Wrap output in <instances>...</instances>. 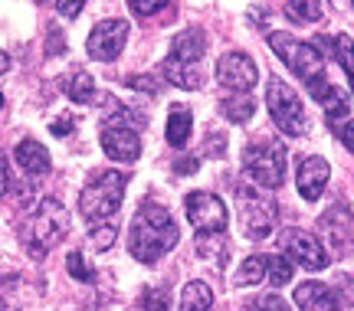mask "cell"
<instances>
[{
	"instance_id": "1",
	"label": "cell",
	"mask_w": 354,
	"mask_h": 311,
	"mask_svg": "<svg viewBox=\"0 0 354 311\" xmlns=\"http://www.w3.org/2000/svg\"><path fill=\"white\" fill-rule=\"evenodd\" d=\"M177 239H180L177 223L154 200H145L128 223V249L138 262H158L165 252L177 246Z\"/></svg>"
},
{
	"instance_id": "2",
	"label": "cell",
	"mask_w": 354,
	"mask_h": 311,
	"mask_svg": "<svg viewBox=\"0 0 354 311\" xmlns=\"http://www.w3.org/2000/svg\"><path fill=\"white\" fill-rule=\"evenodd\" d=\"M69 233V210L56 197L39 200V207L20 226V243L33 259H43L50 249H56Z\"/></svg>"
},
{
	"instance_id": "3",
	"label": "cell",
	"mask_w": 354,
	"mask_h": 311,
	"mask_svg": "<svg viewBox=\"0 0 354 311\" xmlns=\"http://www.w3.org/2000/svg\"><path fill=\"white\" fill-rule=\"evenodd\" d=\"M125 187H128V177L118 174V171H102L82 187L79 194V213L86 216L88 223H109L122 200H125Z\"/></svg>"
},
{
	"instance_id": "4",
	"label": "cell",
	"mask_w": 354,
	"mask_h": 311,
	"mask_svg": "<svg viewBox=\"0 0 354 311\" xmlns=\"http://www.w3.org/2000/svg\"><path fill=\"white\" fill-rule=\"evenodd\" d=\"M243 171L256 187L276 190L286 180V151L276 141H253L243 151Z\"/></svg>"
},
{
	"instance_id": "5",
	"label": "cell",
	"mask_w": 354,
	"mask_h": 311,
	"mask_svg": "<svg viewBox=\"0 0 354 311\" xmlns=\"http://www.w3.org/2000/svg\"><path fill=\"white\" fill-rule=\"evenodd\" d=\"M266 105H269L272 122H276L289 138L305 135V109H302V99L295 95V88L292 86H286L282 79H269Z\"/></svg>"
},
{
	"instance_id": "6",
	"label": "cell",
	"mask_w": 354,
	"mask_h": 311,
	"mask_svg": "<svg viewBox=\"0 0 354 311\" xmlns=\"http://www.w3.org/2000/svg\"><path fill=\"white\" fill-rule=\"evenodd\" d=\"M184 213H187L190 226L197 229V233H207V236H220L230 223V213L223 207V200L214 197V194H207V190H194L187 194L184 200Z\"/></svg>"
},
{
	"instance_id": "7",
	"label": "cell",
	"mask_w": 354,
	"mask_h": 311,
	"mask_svg": "<svg viewBox=\"0 0 354 311\" xmlns=\"http://www.w3.org/2000/svg\"><path fill=\"white\" fill-rule=\"evenodd\" d=\"M282 249H286V256L292 262H299L305 265L308 272H322L325 265L331 262L328 249L318 243L315 233H308V229H299V226H289V229H282Z\"/></svg>"
},
{
	"instance_id": "8",
	"label": "cell",
	"mask_w": 354,
	"mask_h": 311,
	"mask_svg": "<svg viewBox=\"0 0 354 311\" xmlns=\"http://www.w3.org/2000/svg\"><path fill=\"white\" fill-rule=\"evenodd\" d=\"M240 197V216H243V229L250 239H266L272 229H276V203L272 200H263L259 194L240 187L236 190Z\"/></svg>"
},
{
	"instance_id": "9",
	"label": "cell",
	"mask_w": 354,
	"mask_h": 311,
	"mask_svg": "<svg viewBox=\"0 0 354 311\" xmlns=\"http://www.w3.org/2000/svg\"><path fill=\"white\" fill-rule=\"evenodd\" d=\"M102 148H105V154L112 161L131 164V161H138V154H141V138L125 122V115H115L112 122H105V128H102Z\"/></svg>"
},
{
	"instance_id": "10",
	"label": "cell",
	"mask_w": 354,
	"mask_h": 311,
	"mask_svg": "<svg viewBox=\"0 0 354 311\" xmlns=\"http://www.w3.org/2000/svg\"><path fill=\"white\" fill-rule=\"evenodd\" d=\"M128 43V20H102L88 33V56L99 62H112Z\"/></svg>"
},
{
	"instance_id": "11",
	"label": "cell",
	"mask_w": 354,
	"mask_h": 311,
	"mask_svg": "<svg viewBox=\"0 0 354 311\" xmlns=\"http://www.w3.org/2000/svg\"><path fill=\"white\" fill-rule=\"evenodd\" d=\"M216 79L230 88V92H250L259 79L256 62L246 53H223L216 62Z\"/></svg>"
},
{
	"instance_id": "12",
	"label": "cell",
	"mask_w": 354,
	"mask_h": 311,
	"mask_svg": "<svg viewBox=\"0 0 354 311\" xmlns=\"http://www.w3.org/2000/svg\"><path fill=\"white\" fill-rule=\"evenodd\" d=\"M328 177H331L328 161L318 158V154H312V158H305V161L299 164L295 187H299V194H302L305 200H318L325 194V187H328Z\"/></svg>"
},
{
	"instance_id": "13",
	"label": "cell",
	"mask_w": 354,
	"mask_h": 311,
	"mask_svg": "<svg viewBox=\"0 0 354 311\" xmlns=\"http://www.w3.org/2000/svg\"><path fill=\"white\" fill-rule=\"evenodd\" d=\"M292 299H295V308L302 311H338V299L325 282H302Z\"/></svg>"
},
{
	"instance_id": "14",
	"label": "cell",
	"mask_w": 354,
	"mask_h": 311,
	"mask_svg": "<svg viewBox=\"0 0 354 311\" xmlns=\"http://www.w3.org/2000/svg\"><path fill=\"white\" fill-rule=\"evenodd\" d=\"M13 158H17V164H20V171H24V174H33V177L50 174V167H53L50 151L43 148L39 141H33V138L20 141L17 151H13Z\"/></svg>"
},
{
	"instance_id": "15",
	"label": "cell",
	"mask_w": 354,
	"mask_h": 311,
	"mask_svg": "<svg viewBox=\"0 0 354 311\" xmlns=\"http://www.w3.org/2000/svg\"><path fill=\"white\" fill-rule=\"evenodd\" d=\"M161 73L171 86H180V88H201L203 86V66L201 62H180L174 56H167Z\"/></svg>"
},
{
	"instance_id": "16",
	"label": "cell",
	"mask_w": 354,
	"mask_h": 311,
	"mask_svg": "<svg viewBox=\"0 0 354 311\" xmlns=\"http://www.w3.org/2000/svg\"><path fill=\"white\" fill-rule=\"evenodd\" d=\"M203 53H207V37H203L201 30H184V33H177L174 37V50L171 56L180 62H201Z\"/></svg>"
},
{
	"instance_id": "17",
	"label": "cell",
	"mask_w": 354,
	"mask_h": 311,
	"mask_svg": "<svg viewBox=\"0 0 354 311\" xmlns=\"http://www.w3.org/2000/svg\"><path fill=\"white\" fill-rule=\"evenodd\" d=\"M289 69L295 75H302L305 82H308V79H315V75H322V50H318L315 43H299L295 59H292Z\"/></svg>"
},
{
	"instance_id": "18",
	"label": "cell",
	"mask_w": 354,
	"mask_h": 311,
	"mask_svg": "<svg viewBox=\"0 0 354 311\" xmlns=\"http://www.w3.org/2000/svg\"><path fill=\"white\" fill-rule=\"evenodd\" d=\"M165 138L171 148H184L190 138V109L184 105H174L171 115H167V128H165Z\"/></svg>"
},
{
	"instance_id": "19",
	"label": "cell",
	"mask_w": 354,
	"mask_h": 311,
	"mask_svg": "<svg viewBox=\"0 0 354 311\" xmlns=\"http://www.w3.org/2000/svg\"><path fill=\"white\" fill-rule=\"evenodd\" d=\"M210 305H214V292H210L207 282L194 279V282L184 285V292H180V311H210Z\"/></svg>"
},
{
	"instance_id": "20",
	"label": "cell",
	"mask_w": 354,
	"mask_h": 311,
	"mask_svg": "<svg viewBox=\"0 0 354 311\" xmlns=\"http://www.w3.org/2000/svg\"><path fill=\"white\" fill-rule=\"evenodd\" d=\"M66 95L73 102H79V105H88V102L95 99V82H92V75H88L86 69H76L73 79L66 82Z\"/></svg>"
},
{
	"instance_id": "21",
	"label": "cell",
	"mask_w": 354,
	"mask_h": 311,
	"mask_svg": "<svg viewBox=\"0 0 354 311\" xmlns=\"http://www.w3.org/2000/svg\"><path fill=\"white\" fill-rule=\"evenodd\" d=\"M292 272H295V265H292L289 256H266V282L269 285L292 282Z\"/></svg>"
},
{
	"instance_id": "22",
	"label": "cell",
	"mask_w": 354,
	"mask_h": 311,
	"mask_svg": "<svg viewBox=\"0 0 354 311\" xmlns=\"http://www.w3.org/2000/svg\"><path fill=\"white\" fill-rule=\"evenodd\" d=\"M220 112L227 115L233 124H243V122H250L256 112V102L253 99H246V95H233V99H223V105H220Z\"/></svg>"
},
{
	"instance_id": "23",
	"label": "cell",
	"mask_w": 354,
	"mask_h": 311,
	"mask_svg": "<svg viewBox=\"0 0 354 311\" xmlns=\"http://www.w3.org/2000/svg\"><path fill=\"white\" fill-rule=\"evenodd\" d=\"M266 282V256H246L236 272V285H256Z\"/></svg>"
},
{
	"instance_id": "24",
	"label": "cell",
	"mask_w": 354,
	"mask_h": 311,
	"mask_svg": "<svg viewBox=\"0 0 354 311\" xmlns=\"http://www.w3.org/2000/svg\"><path fill=\"white\" fill-rule=\"evenodd\" d=\"M286 10H289V17H295L299 23H315V20H322V3H318V0H286Z\"/></svg>"
},
{
	"instance_id": "25",
	"label": "cell",
	"mask_w": 354,
	"mask_h": 311,
	"mask_svg": "<svg viewBox=\"0 0 354 311\" xmlns=\"http://www.w3.org/2000/svg\"><path fill=\"white\" fill-rule=\"evenodd\" d=\"M269 46H272V53H276V56L286 62V66H292V59H295V50H299V39H292L289 33L276 30V33H269Z\"/></svg>"
},
{
	"instance_id": "26",
	"label": "cell",
	"mask_w": 354,
	"mask_h": 311,
	"mask_svg": "<svg viewBox=\"0 0 354 311\" xmlns=\"http://www.w3.org/2000/svg\"><path fill=\"white\" fill-rule=\"evenodd\" d=\"M318 105L325 109V115H328L331 122H338V118H344V115H348V102H344L342 88H335V86L328 88V95H325V99L318 102Z\"/></svg>"
},
{
	"instance_id": "27",
	"label": "cell",
	"mask_w": 354,
	"mask_h": 311,
	"mask_svg": "<svg viewBox=\"0 0 354 311\" xmlns=\"http://www.w3.org/2000/svg\"><path fill=\"white\" fill-rule=\"evenodd\" d=\"M141 311H167L171 305H167V288L158 285V288H145L141 292V301H138Z\"/></svg>"
},
{
	"instance_id": "28",
	"label": "cell",
	"mask_w": 354,
	"mask_h": 311,
	"mask_svg": "<svg viewBox=\"0 0 354 311\" xmlns=\"http://www.w3.org/2000/svg\"><path fill=\"white\" fill-rule=\"evenodd\" d=\"M66 269H69V275H73L76 282H95V272H92V265L86 262L82 252H73V256L66 259Z\"/></svg>"
},
{
	"instance_id": "29",
	"label": "cell",
	"mask_w": 354,
	"mask_h": 311,
	"mask_svg": "<svg viewBox=\"0 0 354 311\" xmlns=\"http://www.w3.org/2000/svg\"><path fill=\"white\" fill-rule=\"evenodd\" d=\"M88 236H92V246L95 249H109L118 236V229L112 223H88Z\"/></svg>"
},
{
	"instance_id": "30",
	"label": "cell",
	"mask_w": 354,
	"mask_h": 311,
	"mask_svg": "<svg viewBox=\"0 0 354 311\" xmlns=\"http://www.w3.org/2000/svg\"><path fill=\"white\" fill-rule=\"evenodd\" d=\"M335 56H338V62L344 66V73L354 75V39L351 37H335Z\"/></svg>"
},
{
	"instance_id": "31",
	"label": "cell",
	"mask_w": 354,
	"mask_h": 311,
	"mask_svg": "<svg viewBox=\"0 0 354 311\" xmlns=\"http://www.w3.org/2000/svg\"><path fill=\"white\" fill-rule=\"evenodd\" d=\"M250 311H292V308L279 295H259L256 301H250Z\"/></svg>"
},
{
	"instance_id": "32",
	"label": "cell",
	"mask_w": 354,
	"mask_h": 311,
	"mask_svg": "<svg viewBox=\"0 0 354 311\" xmlns=\"http://www.w3.org/2000/svg\"><path fill=\"white\" fill-rule=\"evenodd\" d=\"M128 7H131V13H138V17H151V13L165 10L167 0H128Z\"/></svg>"
},
{
	"instance_id": "33",
	"label": "cell",
	"mask_w": 354,
	"mask_h": 311,
	"mask_svg": "<svg viewBox=\"0 0 354 311\" xmlns=\"http://www.w3.org/2000/svg\"><path fill=\"white\" fill-rule=\"evenodd\" d=\"M86 7V0H56V10L63 13V17H79Z\"/></svg>"
},
{
	"instance_id": "34",
	"label": "cell",
	"mask_w": 354,
	"mask_h": 311,
	"mask_svg": "<svg viewBox=\"0 0 354 311\" xmlns=\"http://www.w3.org/2000/svg\"><path fill=\"white\" fill-rule=\"evenodd\" d=\"M10 190V164H7V154L0 151V197Z\"/></svg>"
},
{
	"instance_id": "35",
	"label": "cell",
	"mask_w": 354,
	"mask_h": 311,
	"mask_svg": "<svg viewBox=\"0 0 354 311\" xmlns=\"http://www.w3.org/2000/svg\"><path fill=\"white\" fill-rule=\"evenodd\" d=\"M338 128V138H342V144L348 151H354V122H344V124H335Z\"/></svg>"
},
{
	"instance_id": "36",
	"label": "cell",
	"mask_w": 354,
	"mask_h": 311,
	"mask_svg": "<svg viewBox=\"0 0 354 311\" xmlns=\"http://www.w3.org/2000/svg\"><path fill=\"white\" fill-rule=\"evenodd\" d=\"M128 86H135V88H145V92H161V82L158 79H128Z\"/></svg>"
},
{
	"instance_id": "37",
	"label": "cell",
	"mask_w": 354,
	"mask_h": 311,
	"mask_svg": "<svg viewBox=\"0 0 354 311\" xmlns=\"http://www.w3.org/2000/svg\"><path fill=\"white\" fill-rule=\"evenodd\" d=\"M50 131H53L56 138H66L69 131H73V122H69V118H56V122L50 124Z\"/></svg>"
},
{
	"instance_id": "38",
	"label": "cell",
	"mask_w": 354,
	"mask_h": 311,
	"mask_svg": "<svg viewBox=\"0 0 354 311\" xmlns=\"http://www.w3.org/2000/svg\"><path fill=\"white\" fill-rule=\"evenodd\" d=\"M174 171L177 174H190V171H197V161H177Z\"/></svg>"
},
{
	"instance_id": "39",
	"label": "cell",
	"mask_w": 354,
	"mask_h": 311,
	"mask_svg": "<svg viewBox=\"0 0 354 311\" xmlns=\"http://www.w3.org/2000/svg\"><path fill=\"white\" fill-rule=\"evenodd\" d=\"M7 69H10V56H7V53H0V75L7 73Z\"/></svg>"
},
{
	"instance_id": "40",
	"label": "cell",
	"mask_w": 354,
	"mask_h": 311,
	"mask_svg": "<svg viewBox=\"0 0 354 311\" xmlns=\"http://www.w3.org/2000/svg\"><path fill=\"white\" fill-rule=\"evenodd\" d=\"M0 109H3V95H0Z\"/></svg>"
},
{
	"instance_id": "41",
	"label": "cell",
	"mask_w": 354,
	"mask_h": 311,
	"mask_svg": "<svg viewBox=\"0 0 354 311\" xmlns=\"http://www.w3.org/2000/svg\"><path fill=\"white\" fill-rule=\"evenodd\" d=\"M351 88H354V75H351Z\"/></svg>"
},
{
	"instance_id": "42",
	"label": "cell",
	"mask_w": 354,
	"mask_h": 311,
	"mask_svg": "<svg viewBox=\"0 0 354 311\" xmlns=\"http://www.w3.org/2000/svg\"><path fill=\"white\" fill-rule=\"evenodd\" d=\"M351 3H354V0H351Z\"/></svg>"
}]
</instances>
